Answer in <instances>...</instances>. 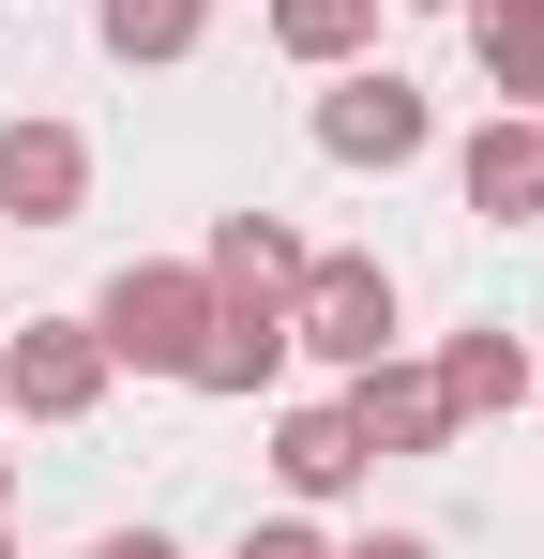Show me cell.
<instances>
[{"label":"cell","instance_id":"obj_1","mask_svg":"<svg viewBox=\"0 0 544 559\" xmlns=\"http://www.w3.org/2000/svg\"><path fill=\"white\" fill-rule=\"evenodd\" d=\"M91 333H106V364L181 378L197 333H212V273H197V258H121V273L91 287Z\"/></svg>","mask_w":544,"mask_h":559},{"label":"cell","instance_id":"obj_2","mask_svg":"<svg viewBox=\"0 0 544 559\" xmlns=\"http://www.w3.org/2000/svg\"><path fill=\"white\" fill-rule=\"evenodd\" d=\"M393 333H409V302H393V273H378V258H303V287H287V364L363 378Z\"/></svg>","mask_w":544,"mask_h":559},{"label":"cell","instance_id":"obj_3","mask_svg":"<svg viewBox=\"0 0 544 559\" xmlns=\"http://www.w3.org/2000/svg\"><path fill=\"white\" fill-rule=\"evenodd\" d=\"M318 152L393 182V167H424V152H439V106L409 92L393 61H333V92H318Z\"/></svg>","mask_w":544,"mask_h":559},{"label":"cell","instance_id":"obj_4","mask_svg":"<svg viewBox=\"0 0 544 559\" xmlns=\"http://www.w3.org/2000/svg\"><path fill=\"white\" fill-rule=\"evenodd\" d=\"M106 333H91V318H15V333H0V393H15V424H91V408H106Z\"/></svg>","mask_w":544,"mask_h":559},{"label":"cell","instance_id":"obj_5","mask_svg":"<svg viewBox=\"0 0 544 559\" xmlns=\"http://www.w3.org/2000/svg\"><path fill=\"white\" fill-rule=\"evenodd\" d=\"M0 212L15 227H76L91 212V136L76 121H0Z\"/></svg>","mask_w":544,"mask_h":559},{"label":"cell","instance_id":"obj_6","mask_svg":"<svg viewBox=\"0 0 544 559\" xmlns=\"http://www.w3.org/2000/svg\"><path fill=\"white\" fill-rule=\"evenodd\" d=\"M333 408H348V439H363V454H439V439H453L439 378L409 364V348H378V364H363L348 393H333Z\"/></svg>","mask_w":544,"mask_h":559},{"label":"cell","instance_id":"obj_7","mask_svg":"<svg viewBox=\"0 0 544 559\" xmlns=\"http://www.w3.org/2000/svg\"><path fill=\"white\" fill-rule=\"evenodd\" d=\"M453 182H469L484 227H530V212H544V106H499V121L453 152Z\"/></svg>","mask_w":544,"mask_h":559},{"label":"cell","instance_id":"obj_8","mask_svg":"<svg viewBox=\"0 0 544 559\" xmlns=\"http://www.w3.org/2000/svg\"><path fill=\"white\" fill-rule=\"evenodd\" d=\"M303 258H318V242H303L287 212H212V258H197V273H212V302H287Z\"/></svg>","mask_w":544,"mask_h":559},{"label":"cell","instance_id":"obj_9","mask_svg":"<svg viewBox=\"0 0 544 559\" xmlns=\"http://www.w3.org/2000/svg\"><path fill=\"white\" fill-rule=\"evenodd\" d=\"M272 378H287V302H212L181 393H272Z\"/></svg>","mask_w":544,"mask_h":559},{"label":"cell","instance_id":"obj_10","mask_svg":"<svg viewBox=\"0 0 544 559\" xmlns=\"http://www.w3.org/2000/svg\"><path fill=\"white\" fill-rule=\"evenodd\" d=\"M439 408H453V439H469V424H515V408H530V348H515V333H453L439 364Z\"/></svg>","mask_w":544,"mask_h":559},{"label":"cell","instance_id":"obj_11","mask_svg":"<svg viewBox=\"0 0 544 559\" xmlns=\"http://www.w3.org/2000/svg\"><path fill=\"white\" fill-rule=\"evenodd\" d=\"M363 439H348V408H287V424H272V484H287V499H348L363 484Z\"/></svg>","mask_w":544,"mask_h":559},{"label":"cell","instance_id":"obj_12","mask_svg":"<svg viewBox=\"0 0 544 559\" xmlns=\"http://www.w3.org/2000/svg\"><path fill=\"white\" fill-rule=\"evenodd\" d=\"M469 15V61L499 106H544V0H453Z\"/></svg>","mask_w":544,"mask_h":559},{"label":"cell","instance_id":"obj_13","mask_svg":"<svg viewBox=\"0 0 544 559\" xmlns=\"http://www.w3.org/2000/svg\"><path fill=\"white\" fill-rule=\"evenodd\" d=\"M106 61H197L212 46V0H91Z\"/></svg>","mask_w":544,"mask_h":559},{"label":"cell","instance_id":"obj_14","mask_svg":"<svg viewBox=\"0 0 544 559\" xmlns=\"http://www.w3.org/2000/svg\"><path fill=\"white\" fill-rule=\"evenodd\" d=\"M272 46L333 76V61H363V46H378V0H272Z\"/></svg>","mask_w":544,"mask_h":559},{"label":"cell","instance_id":"obj_15","mask_svg":"<svg viewBox=\"0 0 544 559\" xmlns=\"http://www.w3.org/2000/svg\"><path fill=\"white\" fill-rule=\"evenodd\" d=\"M243 559H333V545H318L303 514H272V530H243Z\"/></svg>","mask_w":544,"mask_h":559},{"label":"cell","instance_id":"obj_16","mask_svg":"<svg viewBox=\"0 0 544 559\" xmlns=\"http://www.w3.org/2000/svg\"><path fill=\"white\" fill-rule=\"evenodd\" d=\"M333 559H439L424 530H363V545H333Z\"/></svg>","mask_w":544,"mask_h":559},{"label":"cell","instance_id":"obj_17","mask_svg":"<svg viewBox=\"0 0 544 559\" xmlns=\"http://www.w3.org/2000/svg\"><path fill=\"white\" fill-rule=\"evenodd\" d=\"M91 559H181V545H167V530H106Z\"/></svg>","mask_w":544,"mask_h":559},{"label":"cell","instance_id":"obj_18","mask_svg":"<svg viewBox=\"0 0 544 559\" xmlns=\"http://www.w3.org/2000/svg\"><path fill=\"white\" fill-rule=\"evenodd\" d=\"M0 514H15V454H0Z\"/></svg>","mask_w":544,"mask_h":559},{"label":"cell","instance_id":"obj_19","mask_svg":"<svg viewBox=\"0 0 544 559\" xmlns=\"http://www.w3.org/2000/svg\"><path fill=\"white\" fill-rule=\"evenodd\" d=\"M409 15H453V0H409Z\"/></svg>","mask_w":544,"mask_h":559},{"label":"cell","instance_id":"obj_20","mask_svg":"<svg viewBox=\"0 0 544 559\" xmlns=\"http://www.w3.org/2000/svg\"><path fill=\"white\" fill-rule=\"evenodd\" d=\"M530 408H544V378H530Z\"/></svg>","mask_w":544,"mask_h":559}]
</instances>
